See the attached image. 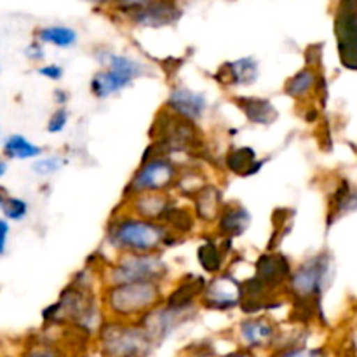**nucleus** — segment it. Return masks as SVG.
Masks as SVG:
<instances>
[{"instance_id": "nucleus-1", "label": "nucleus", "mask_w": 357, "mask_h": 357, "mask_svg": "<svg viewBox=\"0 0 357 357\" xmlns=\"http://www.w3.org/2000/svg\"><path fill=\"white\" fill-rule=\"evenodd\" d=\"M164 222L139 218L119 208L112 213L105 227V244L115 253H162L181 243Z\"/></svg>"}, {"instance_id": "nucleus-2", "label": "nucleus", "mask_w": 357, "mask_h": 357, "mask_svg": "<svg viewBox=\"0 0 357 357\" xmlns=\"http://www.w3.org/2000/svg\"><path fill=\"white\" fill-rule=\"evenodd\" d=\"M164 282L139 281L101 286L100 302L114 319H138L164 302Z\"/></svg>"}, {"instance_id": "nucleus-3", "label": "nucleus", "mask_w": 357, "mask_h": 357, "mask_svg": "<svg viewBox=\"0 0 357 357\" xmlns=\"http://www.w3.org/2000/svg\"><path fill=\"white\" fill-rule=\"evenodd\" d=\"M167 275L169 267L162 253H119L98 271L101 286L139 281L166 282Z\"/></svg>"}, {"instance_id": "nucleus-4", "label": "nucleus", "mask_w": 357, "mask_h": 357, "mask_svg": "<svg viewBox=\"0 0 357 357\" xmlns=\"http://www.w3.org/2000/svg\"><path fill=\"white\" fill-rule=\"evenodd\" d=\"M178 178H180V166L171 159V155H166L150 145L142 164L136 167L126 183L122 199L145 192H171L176 188Z\"/></svg>"}, {"instance_id": "nucleus-5", "label": "nucleus", "mask_w": 357, "mask_h": 357, "mask_svg": "<svg viewBox=\"0 0 357 357\" xmlns=\"http://www.w3.org/2000/svg\"><path fill=\"white\" fill-rule=\"evenodd\" d=\"M152 146L159 152L171 153H199L204 145L202 131L199 124L169 114L166 108H160L159 115L153 121Z\"/></svg>"}, {"instance_id": "nucleus-6", "label": "nucleus", "mask_w": 357, "mask_h": 357, "mask_svg": "<svg viewBox=\"0 0 357 357\" xmlns=\"http://www.w3.org/2000/svg\"><path fill=\"white\" fill-rule=\"evenodd\" d=\"M331 274H333V260L330 255H312L291 268L286 288L300 302H314L321 298L326 286L330 284Z\"/></svg>"}, {"instance_id": "nucleus-7", "label": "nucleus", "mask_w": 357, "mask_h": 357, "mask_svg": "<svg viewBox=\"0 0 357 357\" xmlns=\"http://www.w3.org/2000/svg\"><path fill=\"white\" fill-rule=\"evenodd\" d=\"M181 17H183V7L180 0H149L145 6L119 20V23L132 28L159 30V28L174 26Z\"/></svg>"}, {"instance_id": "nucleus-8", "label": "nucleus", "mask_w": 357, "mask_h": 357, "mask_svg": "<svg viewBox=\"0 0 357 357\" xmlns=\"http://www.w3.org/2000/svg\"><path fill=\"white\" fill-rule=\"evenodd\" d=\"M335 33L342 63L357 70V0H340L335 16Z\"/></svg>"}, {"instance_id": "nucleus-9", "label": "nucleus", "mask_w": 357, "mask_h": 357, "mask_svg": "<svg viewBox=\"0 0 357 357\" xmlns=\"http://www.w3.org/2000/svg\"><path fill=\"white\" fill-rule=\"evenodd\" d=\"M162 108H166L169 114L176 115V117L199 124L208 114L209 101L208 96L201 91L192 89L185 84H174L167 93Z\"/></svg>"}, {"instance_id": "nucleus-10", "label": "nucleus", "mask_w": 357, "mask_h": 357, "mask_svg": "<svg viewBox=\"0 0 357 357\" xmlns=\"http://www.w3.org/2000/svg\"><path fill=\"white\" fill-rule=\"evenodd\" d=\"M201 303L213 310H229L243 302V284L234 275L220 272L206 281Z\"/></svg>"}, {"instance_id": "nucleus-11", "label": "nucleus", "mask_w": 357, "mask_h": 357, "mask_svg": "<svg viewBox=\"0 0 357 357\" xmlns=\"http://www.w3.org/2000/svg\"><path fill=\"white\" fill-rule=\"evenodd\" d=\"M215 79L225 89L251 87L260 79V63L255 56H243L232 61H225L216 68Z\"/></svg>"}, {"instance_id": "nucleus-12", "label": "nucleus", "mask_w": 357, "mask_h": 357, "mask_svg": "<svg viewBox=\"0 0 357 357\" xmlns=\"http://www.w3.org/2000/svg\"><path fill=\"white\" fill-rule=\"evenodd\" d=\"M251 216L250 209L241 202H223L220 208L218 216L215 220V232L222 241H234L237 237L244 236L248 229L251 227Z\"/></svg>"}, {"instance_id": "nucleus-13", "label": "nucleus", "mask_w": 357, "mask_h": 357, "mask_svg": "<svg viewBox=\"0 0 357 357\" xmlns=\"http://www.w3.org/2000/svg\"><path fill=\"white\" fill-rule=\"evenodd\" d=\"M171 204H173V197L169 192H145V194H136L122 199L121 208L139 218L160 222Z\"/></svg>"}, {"instance_id": "nucleus-14", "label": "nucleus", "mask_w": 357, "mask_h": 357, "mask_svg": "<svg viewBox=\"0 0 357 357\" xmlns=\"http://www.w3.org/2000/svg\"><path fill=\"white\" fill-rule=\"evenodd\" d=\"M96 59L103 68L112 70V72L124 77V79H128L132 84L136 80L143 79V77L150 75V66L145 61L131 54H126V52H115L112 49H103V51H96Z\"/></svg>"}, {"instance_id": "nucleus-15", "label": "nucleus", "mask_w": 357, "mask_h": 357, "mask_svg": "<svg viewBox=\"0 0 357 357\" xmlns=\"http://www.w3.org/2000/svg\"><path fill=\"white\" fill-rule=\"evenodd\" d=\"M190 201L195 220L201 223H211L213 225L223 204L222 188L211 183H204L190 195Z\"/></svg>"}, {"instance_id": "nucleus-16", "label": "nucleus", "mask_w": 357, "mask_h": 357, "mask_svg": "<svg viewBox=\"0 0 357 357\" xmlns=\"http://www.w3.org/2000/svg\"><path fill=\"white\" fill-rule=\"evenodd\" d=\"M239 110L243 112L244 117L255 126H271L278 121L279 112L267 98L258 96H237L234 98Z\"/></svg>"}, {"instance_id": "nucleus-17", "label": "nucleus", "mask_w": 357, "mask_h": 357, "mask_svg": "<svg viewBox=\"0 0 357 357\" xmlns=\"http://www.w3.org/2000/svg\"><path fill=\"white\" fill-rule=\"evenodd\" d=\"M319 73L314 66H303L298 72L288 77V80L282 86L286 96H289L295 101H307L319 87Z\"/></svg>"}, {"instance_id": "nucleus-18", "label": "nucleus", "mask_w": 357, "mask_h": 357, "mask_svg": "<svg viewBox=\"0 0 357 357\" xmlns=\"http://www.w3.org/2000/svg\"><path fill=\"white\" fill-rule=\"evenodd\" d=\"M33 38L44 45H52V47L66 51L79 44V31L70 24L52 23L35 28Z\"/></svg>"}, {"instance_id": "nucleus-19", "label": "nucleus", "mask_w": 357, "mask_h": 357, "mask_svg": "<svg viewBox=\"0 0 357 357\" xmlns=\"http://www.w3.org/2000/svg\"><path fill=\"white\" fill-rule=\"evenodd\" d=\"M131 86L132 82H129L128 79H124V77L117 75V73H114L112 70L101 66V68L98 70V72H94L93 77H91L89 93L93 94V98H96V100L105 101L108 100V98L115 96V94L122 93V91L129 89Z\"/></svg>"}, {"instance_id": "nucleus-20", "label": "nucleus", "mask_w": 357, "mask_h": 357, "mask_svg": "<svg viewBox=\"0 0 357 357\" xmlns=\"http://www.w3.org/2000/svg\"><path fill=\"white\" fill-rule=\"evenodd\" d=\"M225 167L236 176L248 178L257 174L264 167V162L258 160L253 146H232L225 155Z\"/></svg>"}, {"instance_id": "nucleus-21", "label": "nucleus", "mask_w": 357, "mask_h": 357, "mask_svg": "<svg viewBox=\"0 0 357 357\" xmlns=\"http://www.w3.org/2000/svg\"><path fill=\"white\" fill-rule=\"evenodd\" d=\"M0 155L9 160V162L10 160H35L37 157L44 155V149L31 142V139H28L24 135L13 132V135L3 138Z\"/></svg>"}, {"instance_id": "nucleus-22", "label": "nucleus", "mask_w": 357, "mask_h": 357, "mask_svg": "<svg viewBox=\"0 0 357 357\" xmlns=\"http://www.w3.org/2000/svg\"><path fill=\"white\" fill-rule=\"evenodd\" d=\"M197 260L202 271L209 275H216L223 272L227 261V251L222 246V239L220 243L216 241H206L197 248Z\"/></svg>"}, {"instance_id": "nucleus-23", "label": "nucleus", "mask_w": 357, "mask_h": 357, "mask_svg": "<svg viewBox=\"0 0 357 357\" xmlns=\"http://www.w3.org/2000/svg\"><path fill=\"white\" fill-rule=\"evenodd\" d=\"M160 222L166 223L174 234H178V236L183 239L185 236L194 232L195 222H197V220H195V215L194 211H192V208H187V206H178L173 202V204L169 206V209L164 213Z\"/></svg>"}, {"instance_id": "nucleus-24", "label": "nucleus", "mask_w": 357, "mask_h": 357, "mask_svg": "<svg viewBox=\"0 0 357 357\" xmlns=\"http://www.w3.org/2000/svg\"><path fill=\"white\" fill-rule=\"evenodd\" d=\"M241 335L251 345H260L275 335V326L267 317H251L241 324Z\"/></svg>"}, {"instance_id": "nucleus-25", "label": "nucleus", "mask_w": 357, "mask_h": 357, "mask_svg": "<svg viewBox=\"0 0 357 357\" xmlns=\"http://www.w3.org/2000/svg\"><path fill=\"white\" fill-rule=\"evenodd\" d=\"M70 159L61 153H52V155H40L31 162V171L38 176H52L59 173L63 167L68 166Z\"/></svg>"}, {"instance_id": "nucleus-26", "label": "nucleus", "mask_w": 357, "mask_h": 357, "mask_svg": "<svg viewBox=\"0 0 357 357\" xmlns=\"http://www.w3.org/2000/svg\"><path fill=\"white\" fill-rule=\"evenodd\" d=\"M30 215V202L17 195H7L2 208V216L9 223H21Z\"/></svg>"}, {"instance_id": "nucleus-27", "label": "nucleus", "mask_w": 357, "mask_h": 357, "mask_svg": "<svg viewBox=\"0 0 357 357\" xmlns=\"http://www.w3.org/2000/svg\"><path fill=\"white\" fill-rule=\"evenodd\" d=\"M357 209V190L354 188H340L335 197V201L331 202V216L333 218H340V216L347 215V213L356 211Z\"/></svg>"}, {"instance_id": "nucleus-28", "label": "nucleus", "mask_w": 357, "mask_h": 357, "mask_svg": "<svg viewBox=\"0 0 357 357\" xmlns=\"http://www.w3.org/2000/svg\"><path fill=\"white\" fill-rule=\"evenodd\" d=\"M70 122V110L68 107H58L56 110H52V114L49 115L47 124H45V131L49 135H59V132L65 131L68 128Z\"/></svg>"}, {"instance_id": "nucleus-29", "label": "nucleus", "mask_w": 357, "mask_h": 357, "mask_svg": "<svg viewBox=\"0 0 357 357\" xmlns=\"http://www.w3.org/2000/svg\"><path fill=\"white\" fill-rule=\"evenodd\" d=\"M146 2H149V0H115V2L112 3L110 9L107 10V14L112 17V20L119 21L124 16H128L129 13H132V10L145 6Z\"/></svg>"}, {"instance_id": "nucleus-30", "label": "nucleus", "mask_w": 357, "mask_h": 357, "mask_svg": "<svg viewBox=\"0 0 357 357\" xmlns=\"http://www.w3.org/2000/svg\"><path fill=\"white\" fill-rule=\"evenodd\" d=\"M35 72H37V75L44 77L45 80H51V82H59L65 77V68L58 63H45V65L40 63Z\"/></svg>"}, {"instance_id": "nucleus-31", "label": "nucleus", "mask_w": 357, "mask_h": 357, "mask_svg": "<svg viewBox=\"0 0 357 357\" xmlns=\"http://www.w3.org/2000/svg\"><path fill=\"white\" fill-rule=\"evenodd\" d=\"M23 54L30 63H33V65H40V63H44L45 59V45L33 38V40L24 47Z\"/></svg>"}, {"instance_id": "nucleus-32", "label": "nucleus", "mask_w": 357, "mask_h": 357, "mask_svg": "<svg viewBox=\"0 0 357 357\" xmlns=\"http://www.w3.org/2000/svg\"><path fill=\"white\" fill-rule=\"evenodd\" d=\"M10 223L3 216H0V257L7 253V244H9Z\"/></svg>"}, {"instance_id": "nucleus-33", "label": "nucleus", "mask_w": 357, "mask_h": 357, "mask_svg": "<svg viewBox=\"0 0 357 357\" xmlns=\"http://www.w3.org/2000/svg\"><path fill=\"white\" fill-rule=\"evenodd\" d=\"M52 98H54V103L58 105V107H65L70 101V93L66 89H54Z\"/></svg>"}, {"instance_id": "nucleus-34", "label": "nucleus", "mask_w": 357, "mask_h": 357, "mask_svg": "<svg viewBox=\"0 0 357 357\" xmlns=\"http://www.w3.org/2000/svg\"><path fill=\"white\" fill-rule=\"evenodd\" d=\"M82 2L89 3V6L94 7L96 10H103V13H107L115 0H82Z\"/></svg>"}, {"instance_id": "nucleus-35", "label": "nucleus", "mask_w": 357, "mask_h": 357, "mask_svg": "<svg viewBox=\"0 0 357 357\" xmlns=\"http://www.w3.org/2000/svg\"><path fill=\"white\" fill-rule=\"evenodd\" d=\"M7 173H9V160L3 159V157L0 155V180H2Z\"/></svg>"}, {"instance_id": "nucleus-36", "label": "nucleus", "mask_w": 357, "mask_h": 357, "mask_svg": "<svg viewBox=\"0 0 357 357\" xmlns=\"http://www.w3.org/2000/svg\"><path fill=\"white\" fill-rule=\"evenodd\" d=\"M7 195H9V192H7L6 188L0 185V216H2V208H3V202H6Z\"/></svg>"}, {"instance_id": "nucleus-37", "label": "nucleus", "mask_w": 357, "mask_h": 357, "mask_svg": "<svg viewBox=\"0 0 357 357\" xmlns=\"http://www.w3.org/2000/svg\"><path fill=\"white\" fill-rule=\"evenodd\" d=\"M0 138H2V128H0Z\"/></svg>"}, {"instance_id": "nucleus-38", "label": "nucleus", "mask_w": 357, "mask_h": 357, "mask_svg": "<svg viewBox=\"0 0 357 357\" xmlns=\"http://www.w3.org/2000/svg\"><path fill=\"white\" fill-rule=\"evenodd\" d=\"M0 72H2V68H0Z\"/></svg>"}]
</instances>
